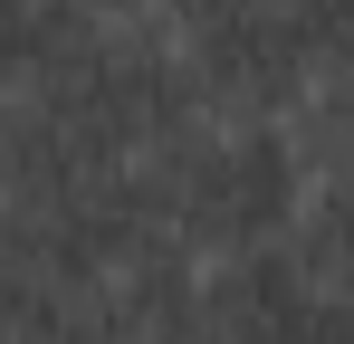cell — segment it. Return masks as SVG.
Returning <instances> with one entry per match:
<instances>
[{
  "instance_id": "obj_1",
  "label": "cell",
  "mask_w": 354,
  "mask_h": 344,
  "mask_svg": "<svg viewBox=\"0 0 354 344\" xmlns=\"http://www.w3.org/2000/svg\"><path fill=\"white\" fill-rule=\"evenodd\" d=\"M19 106L48 115L96 163H134L182 115H201L192 77H182V48L153 10L144 19H48V39L29 57V77H19Z\"/></svg>"
},
{
  "instance_id": "obj_2",
  "label": "cell",
  "mask_w": 354,
  "mask_h": 344,
  "mask_svg": "<svg viewBox=\"0 0 354 344\" xmlns=\"http://www.w3.org/2000/svg\"><path fill=\"white\" fill-rule=\"evenodd\" d=\"M124 172H134L144 220L163 229L173 249H192V258L278 239L297 191H306V172L278 144V124H230V115H182L173 134L144 144Z\"/></svg>"
},
{
  "instance_id": "obj_3",
  "label": "cell",
  "mask_w": 354,
  "mask_h": 344,
  "mask_svg": "<svg viewBox=\"0 0 354 344\" xmlns=\"http://www.w3.org/2000/svg\"><path fill=\"white\" fill-rule=\"evenodd\" d=\"M192 106L230 124H278V115L345 67V0H230L173 29Z\"/></svg>"
},
{
  "instance_id": "obj_4",
  "label": "cell",
  "mask_w": 354,
  "mask_h": 344,
  "mask_svg": "<svg viewBox=\"0 0 354 344\" xmlns=\"http://www.w3.org/2000/svg\"><path fill=\"white\" fill-rule=\"evenodd\" d=\"M192 325L211 344H345V287H316L288 258V239H249L201 258Z\"/></svg>"
},
{
  "instance_id": "obj_5",
  "label": "cell",
  "mask_w": 354,
  "mask_h": 344,
  "mask_svg": "<svg viewBox=\"0 0 354 344\" xmlns=\"http://www.w3.org/2000/svg\"><path fill=\"white\" fill-rule=\"evenodd\" d=\"M48 0H0V86H19L29 77V57H39V39H48Z\"/></svg>"
},
{
  "instance_id": "obj_6",
  "label": "cell",
  "mask_w": 354,
  "mask_h": 344,
  "mask_svg": "<svg viewBox=\"0 0 354 344\" xmlns=\"http://www.w3.org/2000/svg\"><path fill=\"white\" fill-rule=\"evenodd\" d=\"M58 19H144L153 0H48Z\"/></svg>"
},
{
  "instance_id": "obj_7",
  "label": "cell",
  "mask_w": 354,
  "mask_h": 344,
  "mask_svg": "<svg viewBox=\"0 0 354 344\" xmlns=\"http://www.w3.org/2000/svg\"><path fill=\"white\" fill-rule=\"evenodd\" d=\"M124 344H211L201 325H163V335H124Z\"/></svg>"
},
{
  "instance_id": "obj_8",
  "label": "cell",
  "mask_w": 354,
  "mask_h": 344,
  "mask_svg": "<svg viewBox=\"0 0 354 344\" xmlns=\"http://www.w3.org/2000/svg\"><path fill=\"white\" fill-rule=\"evenodd\" d=\"M0 344H19V335H0Z\"/></svg>"
}]
</instances>
